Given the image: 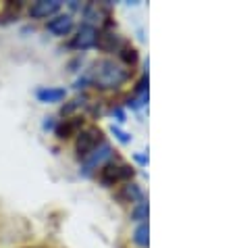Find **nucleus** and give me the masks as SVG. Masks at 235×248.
<instances>
[{
    "instance_id": "obj_1",
    "label": "nucleus",
    "mask_w": 235,
    "mask_h": 248,
    "mask_svg": "<svg viewBox=\"0 0 235 248\" xmlns=\"http://www.w3.org/2000/svg\"><path fill=\"white\" fill-rule=\"evenodd\" d=\"M127 78H129L127 69L110 59L98 61L92 71V81L98 88H104V90H108V88H119L123 81H127Z\"/></svg>"
},
{
    "instance_id": "obj_2",
    "label": "nucleus",
    "mask_w": 235,
    "mask_h": 248,
    "mask_svg": "<svg viewBox=\"0 0 235 248\" xmlns=\"http://www.w3.org/2000/svg\"><path fill=\"white\" fill-rule=\"evenodd\" d=\"M102 144V129L98 127H86L77 134L75 140V153L79 158H88Z\"/></svg>"
},
{
    "instance_id": "obj_3",
    "label": "nucleus",
    "mask_w": 235,
    "mask_h": 248,
    "mask_svg": "<svg viewBox=\"0 0 235 248\" xmlns=\"http://www.w3.org/2000/svg\"><path fill=\"white\" fill-rule=\"evenodd\" d=\"M133 167H129L125 163H106L100 169V182L102 186H115L121 182H127L133 177Z\"/></svg>"
},
{
    "instance_id": "obj_4",
    "label": "nucleus",
    "mask_w": 235,
    "mask_h": 248,
    "mask_svg": "<svg viewBox=\"0 0 235 248\" xmlns=\"http://www.w3.org/2000/svg\"><path fill=\"white\" fill-rule=\"evenodd\" d=\"M60 11L59 0H38L29 6V17L31 19H48L52 15H57Z\"/></svg>"
},
{
    "instance_id": "obj_5",
    "label": "nucleus",
    "mask_w": 235,
    "mask_h": 248,
    "mask_svg": "<svg viewBox=\"0 0 235 248\" xmlns=\"http://www.w3.org/2000/svg\"><path fill=\"white\" fill-rule=\"evenodd\" d=\"M96 38H98V31H96V27L86 23V25H81L79 30H77V36L73 38L71 46L73 48H81V50H88V48L96 46Z\"/></svg>"
},
{
    "instance_id": "obj_6",
    "label": "nucleus",
    "mask_w": 235,
    "mask_h": 248,
    "mask_svg": "<svg viewBox=\"0 0 235 248\" xmlns=\"http://www.w3.org/2000/svg\"><path fill=\"white\" fill-rule=\"evenodd\" d=\"M110 155H113V150H110L108 144L102 142L100 144V148H96L92 155H89V158L86 161L84 165V175H89L96 167H104V161H108Z\"/></svg>"
},
{
    "instance_id": "obj_7",
    "label": "nucleus",
    "mask_w": 235,
    "mask_h": 248,
    "mask_svg": "<svg viewBox=\"0 0 235 248\" xmlns=\"http://www.w3.org/2000/svg\"><path fill=\"white\" fill-rule=\"evenodd\" d=\"M81 127H84V119H81V117H69V119L60 121L59 125L54 127V132H57L60 140H67V138H71V136H77L81 132Z\"/></svg>"
},
{
    "instance_id": "obj_8",
    "label": "nucleus",
    "mask_w": 235,
    "mask_h": 248,
    "mask_svg": "<svg viewBox=\"0 0 235 248\" xmlns=\"http://www.w3.org/2000/svg\"><path fill=\"white\" fill-rule=\"evenodd\" d=\"M46 27L54 36H67L73 27V19H71V15H54Z\"/></svg>"
},
{
    "instance_id": "obj_9",
    "label": "nucleus",
    "mask_w": 235,
    "mask_h": 248,
    "mask_svg": "<svg viewBox=\"0 0 235 248\" xmlns=\"http://www.w3.org/2000/svg\"><path fill=\"white\" fill-rule=\"evenodd\" d=\"M67 96L65 88H40L36 92V98L40 102H46V105H52V102H60Z\"/></svg>"
},
{
    "instance_id": "obj_10",
    "label": "nucleus",
    "mask_w": 235,
    "mask_h": 248,
    "mask_svg": "<svg viewBox=\"0 0 235 248\" xmlns=\"http://www.w3.org/2000/svg\"><path fill=\"white\" fill-rule=\"evenodd\" d=\"M96 46L104 52H113L115 48L119 46V38H117V33H113V31H102V33H98V38H96Z\"/></svg>"
},
{
    "instance_id": "obj_11",
    "label": "nucleus",
    "mask_w": 235,
    "mask_h": 248,
    "mask_svg": "<svg viewBox=\"0 0 235 248\" xmlns=\"http://www.w3.org/2000/svg\"><path fill=\"white\" fill-rule=\"evenodd\" d=\"M119 201H121V202H142V201H144L142 190L137 188V184H127V186H123V190L119 192Z\"/></svg>"
},
{
    "instance_id": "obj_12",
    "label": "nucleus",
    "mask_w": 235,
    "mask_h": 248,
    "mask_svg": "<svg viewBox=\"0 0 235 248\" xmlns=\"http://www.w3.org/2000/svg\"><path fill=\"white\" fill-rule=\"evenodd\" d=\"M133 240H135V244H140V246H148V240H150L148 223H140V225L135 227V232H133Z\"/></svg>"
},
{
    "instance_id": "obj_13",
    "label": "nucleus",
    "mask_w": 235,
    "mask_h": 248,
    "mask_svg": "<svg viewBox=\"0 0 235 248\" xmlns=\"http://www.w3.org/2000/svg\"><path fill=\"white\" fill-rule=\"evenodd\" d=\"M131 219H133V221H146L148 219V202H137V206L133 209V213H131Z\"/></svg>"
},
{
    "instance_id": "obj_14",
    "label": "nucleus",
    "mask_w": 235,
    "mask_h": 248,
    "mask_svg": "<svg viewBox=\"0 0 235 248\" xmlns=\"http://www.w3.org/2000/svg\"><path fill=\"white\" fill-rule=\"evenodd\" d=\"M121 59L125 61V63H131V65H133L135 61H137V52H135V48H133V46L123 44V46H121Z\"/></svg>"
},
{
    "instance_id": "obj_15",
    "label": "nucleus",
    "mask_w": 235,
    "mask_h": 248,
    "mask_svg": "<svg viewBox=\"0 0 235 248\" xmlns=\"http://www.w3.org/2000/svg\"><path fill=\"white\" fill-rule=\"evenodd\" d=\"M113 134H115L117 138H119V140H121L123 144H127V142H131V136H129V134H125V132H123V129H119V127H115V125H113Z\"/></svg>"
},
{
    "instance_id": "obj_16",
    "label": "nucleus",
    "mask_w": 235,
    "mask_h": 248,
    "mask_svg": "<svg viewBox=\"0 0 235 248\" xmlns=\"http://www.w3.org/2000/svg\"><path fill=\"white\" fill-rule=\"evenodd\" d=\"M54 117H46V121H44V129H54Z\"/></svg>"
}]
</instances>
